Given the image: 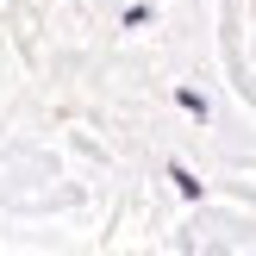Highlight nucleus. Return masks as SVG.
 Returning a JSON list of instances; mask_svg holds the SVG:
<instances>
[]
</instances>
